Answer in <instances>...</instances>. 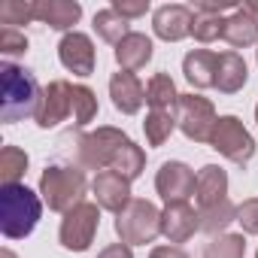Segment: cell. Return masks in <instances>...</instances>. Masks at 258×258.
Returning a JSON list of instances; mask_svg holds the SVG:
<instances>
[{
  "label": "cell",
  "mask_w": 258,
  "mask_h": 258,
  "mask_svg": "<svg viewBox=\"0 0 258 258\" xmlns=\"http://www.w3.org/2000/svg\"><path fill=\"white\" fill-rule=\"evenodd\" d=\"M76 158L88 170H115L127 182L137 179L146 167V152L121 131L115 127H97L94 134H85L79 140Z\"/></svg>",
  "instance_id": "obj_1"
},
{
  "label": "cell",
  "mask_w": 258,
  "mask_h": 258,
  "mask_svg": "<svg viewBox=\"0 0 258 258\" xmlns=\"http://www.w3.org/2000/svg\"><path fill=\"white\" fill-rule=\"evenodd\" d=\"M73 115V124L82 127L97 115V97L88 85H73L67 79H55L46 85L40 109H37V124L40 127H55Z\"/></svg>",
  "instance_id": "obj_2"
},
{
  "label": "cell",
  "mask_w": 258,
  "mask_h": 258,
  "mask_svg": "<svg viewBox=\"0 0 258 258\" xmlns=\"http://www.w3.org/2000/svg\"><path fill=\"white\" fill-rule=\"evenodd\" d=\"M40 213H43V204L28 185L16 182L0 188V231H4V237L25 240L37 228Z\"/></svg>",
  "instance_id": "obj_3"
},
{
  "label": "cell",
  "mask_w": 258,
  "mask_h": 258,
  "mask_svg": "<svg viewBox=\"0 0 258 258\" xmlns=\"http://www.w3.org/2000/svg\"><path fill=\"white\" fill-rule=\"evenodd\" d=\"M4 97H0V118L7 124L10 121H22V118H37L43 91L34 79L31 70L16 67V64H4Z\"/></svg>",
  "instance_id": "obj_4"
},
{
  "label": "cell",
  "mask_w": 258,
  "mask_h": 258,
  "mask_svg": "<svg viewBox=\"0 0 258 258\" xmlns=\"http://www.w3.org/2000/svg\"><path fill=\"white\" fill-rule=\"evenodd\" d=\"M85 188H88V182L79 167L55 164V167H46L40 176V195L49 204V210H55V213H70L73 207H79Z\"/></svg>",
  "instance_id": "obj_5"
},
{
  "label": "cell",
  "mask_w": 258,
  "mask_h": 258,
  "mask_svg": "<svg viewBox=\"0 0 258 258\" xmlns=\"http://www.w3.org/2000/svg\"><path fill=\"white\" fill-rule=\"evenodd\" d=\"M115 234L124 246H140L152 243L161 234V213L149 201H131L115 216Z\"/></svg>",
  "instance_id": "obj_6"
},
{
  "label": "cell",
  "mask_w": 258,
  "mask_h": 258,
  "mask_svg": "<svg viewBox=\"0 0 258 258\" xmlns=\"http://www.w3.org/2000/svg\"><path fill=\"white\" fill-rule=\"evenodd\" d=\"M210 146L219 155H225L228 161H234V164H246L255 155V140L249 137V131L243 127V121L237 115H222L216 121Z\"/></svg>",
  "instance_id": "obj_7"
},
{
  "label": "cell",
  "mask_w": 258,
  "mask_h": 258,
  "mask_svg": "<svg viewBox=\"0 0 258 258\" xmlns=\"http://www.w3.org/2000/svg\"><path fill=\"white\" fill-rule=\"evenodd\" d=\"M216 106L201 97V94H179V109H176V124L182 134L195 143H210L213 127H216Z\"/></svg>",
  "instance_id": "obj_8"
},
{
  "label": "cell",
  "mask_w": 258,
  "mask_h": 258,
  "mask_svg": "<svg viewBox=\"0 0 258 258\" xmlns=\"http://www.w3.org/2000/svg\"><path fill=\"white\" fill-rule=\"evenodd\" d=\"M97 225H100V207L97 204H79L73 207L70 213H64V222H61V246L70 249V252H85L97 234Z\"/></svg>",
  "instance_id": "obj_9"
},
{
  "label": "cell",
  "mask_w": 258,
  "mask_h": 258,
  "mask_svg": "<svg viewBox=\"0 0 258 258\" xmlns=\"http://www.w3.org/2000/svg\"><path fill=\"white\" fill-rule=\"evenodd\" d=\"M195 185H198V176L188 164L182 161H164L158 176H155V188L158 195L167 201V204H176V201H188L195 195Z\"/></svg>",
  "instance_id": "obj_10"
},
{
  "label": "cell",
  "mask_w": 258,
  "mask_h": 258,
  "mask_svg": "<svg viewBox=\"0 0 258 258\" xmlns=\"http://www.w3.org/2000/svg\"><path fill=\"white\" fill-rule=\"evenodd\" d=\"M91 191H94V201L100 210H109V213H121L127 204H131V182H127L121 173L115 170H100L91 182Z\"/></svg>",
  "instance_id": "obj_11"
},
{
  "label": "cell",
  "mask_w": 258,
  "mask_h": 258,
  "mask_svg": "<svg viewBox=\"0 0 258 258\" xmlns=\"http://www.w3.org/2000/svg\"><path fill=\"white\" fill-rule=\"evenodd\" d=\"M58 58L70 73L91 76L94 73V43H91V37L79 34V31L64 34V40L58 43Z\"/></svg>",
  "instance_id": "obj_12"
},
{
  "label": "cell",
  "mask_w": 258,
  "mask_h": 258,
  "mask_svg": "<svg viewBox=\"0 0 258 258\" xmlns=\"http://www.w3.org/2000/svg\"><path fill=\"white\" fill-rule=\"evenodd\" d=\"M195 231H201V213L188 201H176V204L164 207V213H161V234L170 243H185L188 237H195Z\"/></svg>",
  "instance_id": "obj_13"
},
{
  "label": "cell",
  "mask_w": 258,
  "mask_h": 258,
  "mask_svg": "<svg viewBox=\"0 0 258 258\" xmlns=\"http://www.w3.org/2000/svg\"><path fill=\"white\" fill-rule=\"evenodd\" d=\"M225 10H240L237 4H216V0H201V4L191 7V37L198 43H213L222 37V28H225V19L222 13Z\"/></svg>",
  "instance_id": "obj_14"
},
{
  "label": "cell",
  "mask_w": 258,
  "mask_h": 258,
  "mask_svg": "<svg viewBox=\"0 0 258 258\" xmlns=\"http://www.w3.org/2000/svg\"><path fill=\"white\" fill-rule=\"evenodd\" d=\"M191 7H182V4H164L155 10L152 16V28L161 40L167 43H179L191 34Z\"/></svg>",
  "instance_id": "obj_15"
},
{
  "label": "cell",
  "mask_w": 258,
  "mask_h": 258,
  "mask_svg": "<svg viewBox=\"0 0 258 258\" xmlns=\"http://www.w3.org/2000/svg\"><path fill=\"white\" fill-rule=\"evenodd\" d=\"M195 201H198V213H207V210L228 204V173L216 164L201 167L198 185H195Z\"/></svg>",
  "instance_id": "obj_16"
},
{
  "label": "cell",
  "mask_w": 258,
  "mask_h": 258,
  "mask_svg": "<svg viewBox=\"0 0 258 258\" xmlns=\"http://www.w3.org/2000/svg\"><path fill=\"white\" fill-rule=\"evenodd\" d=\"M109 97H112V106L124 115H134L140 112V106L146 103V85L127 70H118L112 79H109Z\"/></svg>",
  "instance_id": "obj_17"
},
{
  "label": "cell",
  "mask_w": 258,
  "mask_h": 258,
  "mask_svg": "<svg viewBox=\"0 0 258 258\" xmlns=\"http://www.w3.org/2000/svg\"><path fill=\"white\" fill-rule=\"evenodd\" d=\"M216 67H219V52L210 49H191L182 58V73L195 88H216Z\"/></svg>",
  "instance_id": "obj_18"
},
{
  "label": "cell",
  "mask_w": 258,
  "mask_h": 258,
  "mask_svg": "<svg viewBox=\"0 0 258 258\" xmlns=\"http://www.w3.org/2000/svg\"><path fill=\"white\" fill-rule=\"evenodd\" d=\"M222 40H225L228 46H234V49H246V46L258 43V19H255L246 7L234 10V13L225 19Z\"/></svg>",
  "instance_id": "obj_19"
},
{
  "label": "cell",
  "mask_w": 258,
  "mask_h": 258,
  "mask_svg": "<svg viewBox=\"0 0 258 258\" xmlns=\"http://www.w3.org/2000/svg\"><path fill=\"white\" fill-rule=\"evenodd\" d=\"M82 16V7L76 0H37V22L55 28V31H70Z\"/></svg>",
  "instance_id": "obj_20"
},
{
  "label": "cell",
  "mask_w": 258,
  "mask_h": 258,
  "mask_svg": "<svg viewBox=\"0 0 258 258\" xmlns=\"http://www.w3.org/2000/svg\"><path fill=\"white\" fill-rule=\"evenodd\" d=\"M115 61L121 70L134 73V70H143L149 61H152V40L146 34H127L118 46H115Z\"/></svg>",
  "instance_id": "obj_21"
},
{
  "label": "cell",
  "mask_w": 258,
  "mask_h": 258,
  "mask_svg": "<svg viewBox=\"0 0 258 258\" xmlns=\"http://www.w3.org/2000/svg\"><path fill=\"white\" fill-rule=\"evenodd\" d=\"M246 76H249V70H246V61L234 52V49H228V52H219V67H216V88L222 91V94H234V91H240L243 85H246Z\"/></svg>",
  "instance_id": "obj_22"
},
{
  "label": "cell",
  "mask_w": 258,
  "mask_h": 258,
  "mask_svg": "<svg viewBox=\"0 0 258 258\" xmlns=\"http://www.w3.org/2000/svg\"><path fill=\"white\" fill-rule=\"evenodd\" d=\"M146 103L149 109L155 112H173L179 109V94H176V85L167 73H155L149 82H146Z\"/></svg>",
  "instance_id": "obj_23"
},
{
  "label": "cell",
  "mask_w": 258,
  "mask_h": 258,
  "mask_svg": "<svg viewBox=\"0 0 258 258\" xmlns=\"http://www.w3.org/2000/svg\"><path fill=\"white\" fill-rule=\"evenodd\" d=\"M94 31L100 34V40H106V43H112V46H118L127 34H134L131 25H127V19H121L112 7H106V10H100V13L94 16Z\"/></svg>",
  "instance_id": "obj_24"
},
{
  "label": "cell",
  "mask_w": 258,
  "mask_h": 258,
  "mask_svg": "<svg viewBox=\"0 0 258 258\" xmlns=\"http://www.w3.org/2000/svg\"><path fill=\"white\" fill-rule=\"evenodd\" d=\"M28 170V152L19 146H4L0 149V179L4 185H16Z\"/></svg>",
  "instance_id": "obj_25"
},
{
  "label": "cell",
  "mask_w": 258,
  "mask_h": 258,
  "mask_svg": "<svg viewBox=\"0 0 258 258\" xmlns=\"http://www.w3.org/2000/svg\"><path fill=\"white\" fill-rule=\"evenodd\" d=\"M201 258H246V240L243 234H219L204 246Z\"/></svg>",
  "instance_id": "obj_26"
},
{
  "label": "cell",
  "mask_w": 258,
  "mask_h": 258,
  "mask_svg": "<svg viewBox=\"0 0 258 258\" xmlns=\"http://www.w3.org/2000/svg\"><path fill=\"white\" fill-rule=\"evenodd\" d=\"M28 22H37V4H25V0H4L0 4V25L4 28H19V25H28Z\"/></svg>",
  "instance_id": "obj_27"
},
{
  "label": "cell",
  "mask_w": 258,
  "mask_h": 258,
  "mask_svg": "<svg viewBox=\"0 0 258 258\" xmlns=\"http://www.w3.org/2000/svg\"><path fill=\"white\" fill-rule=\"evenodd\" d=\"M143 127H146V140H149V146H161V143L173 134L176 115H173V112H155V109H149Z\"/></svg>",
  "instance_id": "obj_28"
},
{
  "label": "cell",
  "mask_w": 258,
  "mask_h": 258,
  "mask_svg": "<svg viewBox=\"0 0 258 258\" xmlns=\"http://www.w3.org/2000/svg\"><path fill=\"white\" fill-rule=\"evenodd\" d=\"M0 52H4L7 58L25 55L28 52V37L19 28H0Z\"/></svg>",
  "instance_id": "obj_29"
},
{
  "label": "cell",
  "mask_w": 258,
  "mask_h": 258,
  "mask_svg": "<svg viewBox=\"0 0 258 258\" xmlns=\"http://www.w3.org/2000/svg\"><path fill=\"white\" fill-rule=\"evenodd\" d=\"M237 222L246 234H258V198H249L237 207Z\"/></svg>",
  "instance_id": "obj_30"
},
{
  "label": "cell",
  "mask_w": 258,
  "mask_h": 258,
  "mask_svg": "<svg viewBox=\"0 0 258 258\" xmlns=\"http://www.w3.org/2000/svg\"><path fill=\"white\" fill-rule=\"evenodd\" d=\"M112 10L121 19H140L149 10V0H112Z\"/></svg>",
  "instance_id": "obj_31"
},
{
  "label": "cell",
  "mask_w": 258,
  "mask_h": 258,
  "mask_svg": "<svg viewBox=\"0 0 258 258\" xmlns=\"http://www.w3.org/2000/svg\"><path fill=\"white\" fill-rule=\"evenodd\" d=\"M97 258H134V252H131V246H124V243H112Z\"/></svg>",
  "instance_id": "obj_32"
},
{
  "label": "cell",
  "mask_w": 258,
  "mask_h": 258,
  "mask_svg": "<svg viewBox=\"0 0 258 258\" xmlns=\"http://www.w3.org/2000/svg\"><path fill=\"white\" fill-rule=\"evenodd\" d=\"M149 258H188V255L179 246H158V249H152Z\"/></svg>",
  "instance_id": "obj_33"
},
{
  "label": "cell",
  "mask_w": 258,
  "mask_h": 258,
  "mask_svg": "<svg viewBox=\"0 0 258 258\" xmlns=\"http://www.w3.org/2000/svg\"><path fill=\"white\" fill-rule=\"evenodd\" d=\"M243 7H246V10H249L255 19H258V0H252V4H243Z\"/></svg>",
  "instance_id": "obj_34"
},
{
  "label": "cell",
  "mask_w": 258,
  "mask_h": 258,
  "mask_svg": "<svg viewBox=\"0 0 258 258\" xmlns=\"http://www.w3.org/2000/svg\"><path fill=\"white\" fill-rule=\"evenodd\" d=\"M4 258H16V255H13V252H10V249H4Z\"/></svg>",
  "instance_id": "obj_35"
},
{
  "label": "cell",
  "mask_w": 258,
  "mask_h": 258,
  "mask_svg": "<svg viewBox=\"0 0 258 258\" xmlns=\"http://www.w3.org/2000/svg\"><path fill=\"white\" fill-rule=\"evenodd\" d=\"M255 121H258V106H255Z\"/></svg>",
  "instance_id": "obj_36"
},
{
  "label": "cell",
  "mask_w": 258,
  "mask_h": 258,
  "mask_svg": "<svg viewBox=\"0 0 258 258\" xmlns=\"http://www.w3.org/2000/svg\"><path fill=\"white\" fill-rule=\"evenodd\" d=\"M255 258H258V252H255Z\"/></svg>",
  "instance_id": "obj_37"
}]
</instances>
